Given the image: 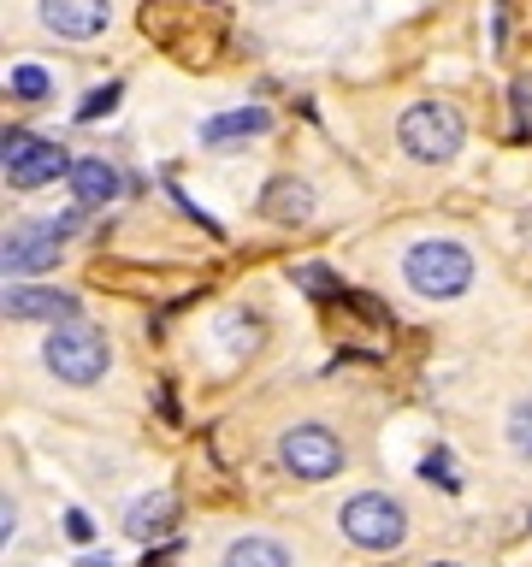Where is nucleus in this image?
I'll list each match as a JSON object with an SVG mask.
<instances>
[{
  "mask_svg": "<svg viewBox=\"0 0 532 567\" xmlns=\"http://www.w3.org/2000/svg\"><path fill=\"white\" fill-rule=\"evenodd\" d=\"M261 130H272V113H266V107H237V113L207 119V125H201V142H207V148H231V142H249V136H261Z\"/></svg>",
  "mask_w": 532,
  "mask_h": 567,
  "instance_id": "obj_10",
  "label": "nucleus"
},
{
  "mask_svg": "<svg viewBox=\"0 0 532 567\" xmlns=\"http://www.w3.org/2000/svg\"><path fill=\"white\" fill-rule=\"evenodd\" d=\"M261 213L272 225H302L314 213V189L302 184V178H272L261 195Z\"/></svg>",
  "mask_w": 532,
  "mask_h": 567,
  "instance_id": "obj_9",
  "label": "nucleus"
},
{
  "mask_svg": "<svg viewBox=\"0 0 532 567\" xmlns=\"http://www.w3.org/2000/svg\"><path fill=\"white\" fill-rule=\"evenodd\" d=\"M71 225L77 219H36V225L12 231L6 237V272H48L60 260V249H66Z\"/></svg>",
  "mask_w": 532,
  "mask_h": 567,
  "instance_id": "obj_7",
  "label": "nucleus"
},
{
  "mask_svg": "<svg viewBox=\"0 0 532 567\" xmlns=\"http://www.w3.org/2000/svg\"><path fill=\"white\" fill-rule=\"evenodd\" d=\"M462 113L450 107V101H414L408 113L397 119V142L414 154V160H426V166H438V160H450L456 148H462Z\"/></svg>",
  "mask_w": 532,
  "mask_h": 567,
  "instance_id": "obj_1",
  "label": "nucleus"
},
{
  "mask_svg": "<svg viewBox=\"0 0 532 567\" xmlns=\"http://www.w3.org/2000/svg\"><path fill=\"white\" fill-rule=\"evenodd\" d=\"M119 107V83H107V89H95L83 107H77V119H101V113H113Z\"/></svg>",
  "mask_w": 532,
  "mask_h": 567,
  "instance_id": "obj_17",
  "label": "nucleus"
},
{
  "mask_svg": "<svg viewBox=\"0 0 532 567\" xmlns=\"http://www.w3.org/2000/svg\"><path fill=\"white\" fill-rule=\"evenodd\" d=\"M426 567H456V562H426Z\"/></svg>",
  "mask_w": 532,
  "mask_h": 567,
  "instance_id": "obj_20",
  "label": "nucleus"
},
{
  "mask_svg": "<svg viewBox=\"0 0 532 567\" xmlns=\"http://www.w3.org/2000/svg\"><path fill=\"white\" fill-rule=\"evenodd\" d=\"M225 567H290V550H284L278 538L249 532V538H237V544L225 550Z\"/></svg>",
  "mask_w": 532,
  "mask_h": 567,
  "instance_id": "obj_13",
  "label": "nucleus"
},
{
  "mask_svg": "<svg viewBox=\"0 0 532 567\" xmlns=\"http://www.w3.org/2000/svg\"><path fill=\"white\" fill-rule=\"evenodd\" d=\"M402 272H408V284H414L420 296H432V302L462 296L467 284H473V260H467V249L462 243H444V237L414 243V249L402 254Z\"/></svg>",
  "mask_w": 532,
  "mask_h": 567,
  "instance_id": "obj_3",
  "label": "nucleus"
},
{
  "mask_svg": "<svg viewBox=\"0 0 532 567\" xmlns=\"http://www.w3.org/2000/svg\"><path fill=\"white\" fill-rule=\"evenodd\" d=\"M166 526H172V497H142V503L131 508V520H125V532L142 538V544H148L154 532H166Z\"/></svg>",
  "mask_w": 532,
  "mask_h": 567,
  "instance_id": "obj_14",
  "label": "nucleus"
},
{
  "mask_svg": "<svg viewBox=\"0 0 532 567\" xmlns=\"http://www.w3.org/2000/svg\"><path fill=\"white\" fill-rule=\"evenodd\" d=\"M12 319H77V296L66 290H6Z\"/></svg>",
  "mask_w": 532,
  "mask_h": 567,
  "instance_id": "obj_12",
  "label": "nucleus"
},
{
  "mask_svg": "<svg viewBox=\"0 0 532 567\" xmlns=\"http://www.w3.org/2000/svg\"><path fill=\"white\" fill-rule=\"evenodd\" d=\"M296 278H302V284H308V290H314V296H332V290H337L332 278H326V266H302V272H296Z\"/></svg>",
  "mask_w": 532,
  "mask_h": 567,
  "instance_id": "obj_19",
  "label": "nucleus"
},
{
  "mask_svg": "<svg viewBox=\"0 0 532 567\" xmlns=\"http://www.w3.org/2000/svg\"><path fill=\"white\" fill-rule=\"evenodd\" d=\"M71 160L60 142H42V136H30V130H6V178L18 189H42V184H60L71 178Z\"/></svg>",
  "mask_w": 532,
  "mask_h": 567,
  "instance_id": "obj_5",
  "label": "nucleus"
},
{
  "mask_svg": "<svg viewBox=\"0 0 532 567\" xmlns=\"http://www.w3.org/2000/svg\"><path fill=\"white\" fill-rule=\"evenodd\" d=\"M509 101H515V130L532 136V83H515V89H509Z\"/></svg>",
  "mask_w": 532,
  "mask_h": 567,
  "instance_id": "obj_18",
  "label": "nucleus"
},
{
  "mask_svg": "<svg viewBox=\"0 0 532 567\" xmlns=\"http://www.w3.org/2000/svg\"><path fill=\"white\" fill-rule=\"evenodd\" d=\"M107 18H113L107 0H42V24L60 42H95L107 30Z\"/></svg>",
  "mask_w": 532,
  "mask_h": 567,
  "instance_id": "obj_8",
  "label": "nucleus"
},
{
  "mask_svg": "<svg viewBox=\"0 0 532 567\" xmlns=\"http://www.w3.org/2000/svg\"><path fill=\"white\" fill-rule=\"evenodd\" d=\"M509 449H515L521 461H532V402H521V408L509 414Z\"/></svg>",
  "mask_w": 532,
  "mask_h": 567,
  "instance_id": "obj_16",
  "label": "nucleus"
},
{
  "mask_svg": "<svg viewBox=\"0 0 532 567\" xmlns=\"http://www.w3.org/2000/svg\"><path fill=\"white\" fill-rule=\"evenodd\" d=\"M278 461H284V473H296V479H332L337 467H343V443H337V432H326V426H290V432L278 438Z\"/></svg>",
  "mask_w": 532,
  "mask_h": 567,
  "instance_id": "obj_6",
  "label": "nucleus"
},
{
  "mask_svg": "<svg viewBox=\"0 0 532 567\" xmlns=\"http://www.w3.org/2000/svg\"><path fill=\"white\" fill-rule=\"evenodd\" d=\"M42 361H48V373L66 378V384H95V378L107 373L113 349H107V337H101L95 325L66 319V325H54V337L42 343Z\"/></svg>",
  "mask_w": 532,
  "mask_h": 567,
  "instance_id": "obj_2",
  "label": "nucleus"
},
{
  "mask_svg": "<svg viewBox=\"0 0 532 567\" xmlns=\"http://www.w3.org/2000/svg\"><path fill=\"white\" fill-rule=\"evenodd\" d=\"M66 184H71V195H77V207H107V201H119V189H125L107 160H77Z\"/></svg>",
  "mask_w": 532,
  "mask_h": 567,
  "instance_id": "obj_11",
  "label": "nucleus"
},
{
  "mask_svg": "<svg viewBox=\"0 0 532 567\" xmlns=\"http://www.w3.org/2000/svg\"><path fill=\"white\" fill-rule=\"evenodd\" d=\"M337 526H343V538H349V544H361V550H397L402 532H408L402 508L391 503V497H379V491L349 497V503L337 508Z\"/></svg>",
  "mask_w": 532,
  "mask_h": 567,
  "instance_id": "obj_4",
  "label": "nucleus"
},
{
  "mask_svg": "<svg viewBox=\"0 0 532 567\" xmlns=\"http://www.w3.org/2000/svg\"><path fill=\"white\" fill-rule=\"evenodd\" d=\"M12 95L18 101H42L48 95V71L42 65H12Z\"/></svg>",
  "mask_w": 532,
  "mask_h": 567,
  "instance_id": "obj_15",
  "label": "nucleus"
}]
</instances>
